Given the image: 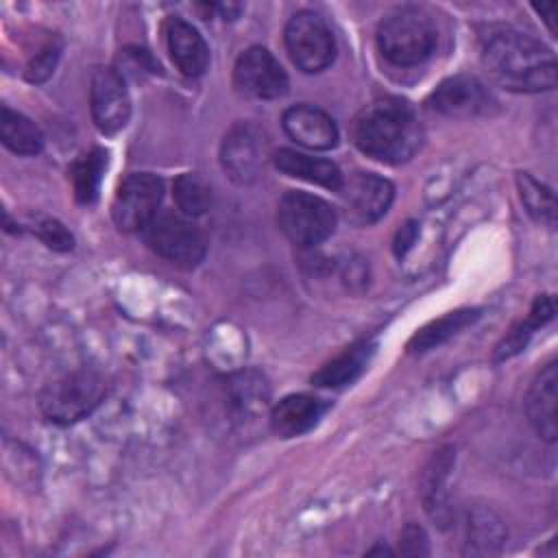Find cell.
Masks as SVG:
<instances>
[{
    "label": "cell",
    "mask_w": 558,
    "mask_h": 558,
    "mask_svg": "<svg viewBox=\"0 0 558 558\" xmlns=\"http://www.w3.org/2000/svg\"><path fill=\"white\" fill-rule=\"evenodd\" d=\"M144 231L148 246L179 268H194L205 257L203 231L181 214L159 211Z\"/></svg>",
    "instance_id": "8992f818"
},
{
    "label": "cell",
    "mask_w": 558,
    "mask_h": 558,
    "mask_svg": "<svg viewBox=\"0 0 558 558\" xmlns=\"http://www.w3.org/2000/svg\"><path fill=\"white\" fill-rule=\"evenodd\" d=\"M329 403L312 395H288L270 412V427L281 438L310 432L327 412Z\"/></svg>",
    "instance_id": "ac0fdd59"
},
{
    "label": "cell",
    "mask_w": 558,
    "mask_h": 558,
    "mask_svg": "<svg viewBox=\"0 0 558 558\" xmlns=\"http://www.w3.org/2000/svg\"><path fill=\"white\" fill-rule=\"evenodd\" d=\"M283 39L292 63L307 74L323 72L336 57L333 33L314 11L294 13L286 24Z\"/></svg>",
    "instance_id": "52a82bcc"
},
{
    "label": "cell",
    "mask_w": 558,
    "mask_h": 558,
    "mask_svg": "<svg viewBox=\"0 0 558 558\" xmlns=\"http://www.w3.org/2000/svg\"><path fill=\"white\" fill-rule=\"evenodd\" d=\"M482 63L488 76L510 92H547L556 87L554 52L514 28L493 31L484 39Z\"/></svg>",
    "instance_id": "6da1fadb"
},
{
    "label": "cell",
    "mask_w": 558,
    "mask_h": 558,
    "mask_svg": "<svg viewBox=\"0 0 558 558\" xmlns=\"http://www.w3.org/2000/svg\"><path fill=\"white\" fill-rule=\"evenodd\" d=\"M105 388L98 371L76 368L46 384L39 395V410L48 421L70 425L87 416L102 401Z\"/></svg>",
    "instance_id": "277c9868"
},
{
    "label": "cell",
    "mask_w": 558,
    "mask_h": 558,
    "mask_svg": "<svg viewBox=\"0 0 558 558\" xmlns=\"http://www.w3.org/2000/svg\"><path fill=\"white\" fill-rule=\"evenodd\" d=\"M105 166H107V153L100 148H94L74 161L70 177H72L74 194L81 203H92L98 196Z\"/></svg>",
    "instance_id": "d4e9b609"
},
{
    "label": "cell",
    "mask_w": 558,
    "mask_h": 558,
    "mask_svg": "<svg viewBox=\"0 0 558 558\" xmlns=\"http://www.w3.org/2000/svg\"><path fill=\"white\" fill-rule=\"evenodd\" d=\"M37 235L54 251H70L74 244L72 233L59 220L52 218H46L37 225Z\"/></svg>",
    "instance_id": "f1b7e54d"
},
{
    "label": "cell",
    "mask_w": 558,
    "mask_h": 558,
    "mask_svg": "<svg viewBox=\"0 0 558 558\" xmlns=\"http://www.w3.org/2000/svg\"><path fill=\"white\" fill-rule=\"evenodd\" d=\"M272 161L288 177L303 179L307 183H316V185H323V187L336 190V192L344 177L333 161L312 157V155H305V153H299L292 148H279L272 155Z\"/></svg>",
    "instance_id": "44dd1931"
},
{
    "label": "cell",
    "mask_w": 558,
    "mask_h": 558,
    "mask_svg": "<svg viewBox=\"0 0 558 558\" xmlns=\"http://www.w3.org/2000/svg\"><path fill=\"white\" fill-rule=\"evenodd\" d=\"M517 185H519V194L523 205L527 207V211L547 225H554L556 218V201H554V192L538 183L534 177H530L527 172H519L517 174Z\"/></svg>",
    "instance_id": "4316f807"
},
{
    "label": "cell",
    "mask_w": 558,
    "mask_h": 558,
    "mask_svg": "<svg viewBox=\"0 0 558 558\" xmlns=\"http://www.w3.org/2000/svg\"><path fill=\"white\" fill-rule=\"evenodd\" d=\"M342 209L355 225H371L379 220L395 196V187L388 179L373 172H351L342 177L338 187Z\"/></svg>",
    "instance_id": "30bf717a"
},
{
    "label": "cell",
    "mask_w": 558,
    "mask_h": 558,
    "mask_svg": "<svg viewBox=\"0 0 558 558\" xmlns=\"http://www.w3.org/2000/svg\"><path fill=\"white\" fill-rule=\"evenodd\" d=\"M414 238H416V225L414 222L403 225L397 233V240H395V253L403 255L414 244Z\"/></svg>",
    "instance_id": "1f68e13d"
},
{
    "label": "cell",
    "mask_w": 558,
    "mask_h": 558,
    "mask_svg": "<svg viewBox=\"0 0 558 558\" xmlns=\"http://www.w3.org/2000/svg\"><path fill=\"white\" fill-rule=\"evenodd\" d=\"M92 118L102 133H118L131 116V98L124 78L113 68H98L89 85Z\"/></svg>",
    "instance_id": "8fae6325"
},
{
    "label": "cell",
    "mask_w": 558,
    "mask_h": 558,
    "mask_svg": "<svg viewBox=\"0 0 558 558\" xmlns=\"http://www.w3.org/2000/svg\"><path fill=\"white\" fill-rule=\"evenodd\" d=\"M541 15H543V20H545V24H547V28L551 31V33H556V22H554V13H556V4L554 2H549V4H541V7H534Z\"/></svg>",
    "instance_id": "d6a6232c"
},
{
    "label": "cell",
    "mask_w": 558,
    "mask_h": 558,
    "mask_svg": "<svg viewBox=\"0 0 558 558\" xmlns=\"http://www.w3.org/2000/svg\"><path fill=\"white\" fill-rule=\"evenodd\" d=\"M551 316H554V301H551L549 296H536V301L532 303L530 314H527L521 323H517V325L506 333V338L497 344V349H495V360L501 362V360H508V357L521 353V351L527 347L532 333H534L538 327H543Z\"/></svg>",
    "instance_id": "603a6c76"
},
{
    "label": "cell",
    "mask_w": 558,
    "mask_h": 558,
    "mask_svg": "<svg viewBox=\"0 0 558 558\" xmlns=\"http://www.w3.org/2000/svg\"><path fill=\"white\" fill-rule=\"evenodd\" d=\"M277 225L292 244L312 248L333 233L336 211L320 196L286 192L277 205Z\"/></svg>",
    "instance_id": "5b68a950"
},
{
    "label": "cell",
    "mask_w": 558,
    "mask_h": 558,
    "mask_svg": "<svg viewBox=\"0 0 558 558\" xmlns=\"http://www.w3.org/2000/svg\"><path fill=\"white\" fill-rule=\"evenodd\" d=\"M172 194L177 201V207L183 216H201L211 205V190L209 185L194 172H183L174 179Z\"/></svg>",
    "instance_id": "484cf974"
},
{
    "label": "cell",
    "mask_w": 558,
    "mask_h": 558,
    "mask_svg": "<svg viewBox=\"0 0 558 558\" xmlns=\"http://www.w3.org/2000/svg\"><path fill=\"white\" fill-rule=\"evenodd\" d=\"M427 105L449 118H475L488 113L495 100L475 76L458 74L442 81L432 92Z\"/></svg>",
    "instance_id": "4fadbf2b"
},
{
    "label": "cell",
    "mask_w": 558,
    "mask_h": 558,
    "mask_svg": "<svg viewBox=\"0 0 558 558\" xmlns=\"http://www.w3.org/2000/svg\"><path fill=\"white\" fill-rule=\"evenodd\" d=\"M351 142L384 163L408 161L421 146L423 131L414 109L401 98H377L362 107L349 129Z\"/></svg>",
    "instance_id": "7a4b0ae2"
},
{
    "label": "cell",
    "mask_w": 558,
    "mask_h": 558,
    "mask_svg": "<svg viewBox=\"0 0 558 558\" xmlns=\"http://www.w3.org/2000/svg\"><path fill=\"white\" fill-rule=\"evenodd\" d=\"M556 401H558V364L549 362L538 371L525 397L527 418L534 432L547 442H554L558 434Z\"/></svg>",
    "instance_id": "2e32d148"
},
{
    "label": "cell",
    "mask_w": 558,
    "mask_h": 558,
    "mask_svg": "<svg viewBox=\"0 0 558 558\" xmlns=\"http://www.w3.org/2000/svg\"><path fill=\"white\" fill-rule=\"evenodd\" d=\"M0 140L17 155H37L44 146V135L37 124L9 107L0 111Z\"/></svg>",
    "instance_id": "cb8c5ba5"
},
{
    "label": "cell",
    "mask_w": 558,
    "mask_h": 558,
    "mask_svg": "<svg viewBox=\"0 0 558 558\" xmlns=\"http://www.w3.org/2000/svg\"><path fill=\"white\" fill-rule=\"evenodd\" d=\"M434 20L416 7L388 13L377 28V48L395 65H418L436 46Z\"/></svg>",
    "instance_id": "3957f363"
},
{
    "label": "cell",
    "mask_w": 558,
    "mask_h": 558,
    "mask_svg": "<svg viewBox=\"0 0 558 558\" xmlns=\"http://www.w3.org/2000/svg\"><path fill=\"white\" fill-rule=\"evenodd\" d=\"M480 316V310H456L449 312L440 318H434L432 323H427L425 327H421L408 342V351L410 353H425L442 342H447L449 338H453L456 333H460L464 327H469L475 318Z\"/></svg>",
    "instance_id": "7402d4cb"
},
{
    "label": "cell",
    "mask_w": 558,
    "mask_h": 558,
    "mask_svg": "<svg viewBox=\"0 0 558 558\" xmlns=\"http://www.w3.org/2000/svg\"><path fill=\"white\" fill-rule=\"evenodd\" d=\"M508 530L501 517L486 508V506H475L466 512V523H464V554L471 556H493L501 549L506 543Z\"/></svg>",
    "instance_id": "ffe728a7"
},
{
    "label": "cell",
    "mask_w": 558,
    "mask_h": 558,
    "mask_svg": "<svg viewBox=\"0 0 558 558\" xmlns=\"http://www.w3.org/2000/svg\"><path fill=\"white\" fill-rule=\"evenodd\" d=\"M281 124L290 140L310 150H329L338 144L336 122L314 105H294L286 109Z\"/></svg>",
    "instance_id": "9a60e30c"
},
{
    "label": "cell",
    "mask_w": 558,
    "mask_h": 558,
    "mask_svg": "<svg viewBox=\"0 0 558 558\" xmlns=\"http://www.w3.org/2000/svg\"><path fill=\"white\" fill-rule=\"evenodd\" d=\"M233 85L244 96L272 100L288 92V74L272 52L262 46H251L235 61Z\"/></svg>",
    "instance_id": "9c48e42d"
},
{
    "label": "cell",
    "mask_w": 558,
    "mask_h": 558,
    "mask_svg": "<svg viewBox=\"0 0 558 558\" xmlns=\"http://www.w3.org/2000/svg\"><path fill=\"white\" fill-rule=\"evenodd\" d=\"M57 59H59V46L48 44V46L41 48V52H37L35 59L28 63V68H26V78H28L31 83H41V81H46V78L52 74Z\"/></svg>",
    "instance_id": "f546056e"
},
{
    "label": "cell",
    "mask_w": 558,
    "mask_h": 558,
    "mask_svg": "<svg viewBox=\"0 0 558 558\" xmlns=\"http://www.w3.org/2000/svg\"><path fill=\"white\" fill-rule=\"evenodd\" d=\"M264 157H266V142H264V133L257 126L248 122H240L229 129L220 146V161L225 172L233 181L238 183L253 181L264 168Z\"/></svg>",
    "instance_id": "7c38bea8"
},
{
    "label": "cell",
    "mask_w": 558,
    "mask_h": 558,
    "mask_svg": "<svg viewBox=\"0 0 558 558\" xmlns=\"http://www.w3.org/2000/svg\"><path fill=\"white\" fill-rule=\"evenodd\" d=\"M166 46L172 63L185 76H201L209 63V48L203 35L185 20L170 17L166 22Z\"/></svg>",
    "instance_id": "e0dca14e"
},
{
    "label": "cell",
    "mask_w": 558,
    "mask_h": 558,
    "mask_svg": "<svg viewBox=\"0 0 558 558\" xmlns=\"http://www.w3.org/2000/svg\"><path fill=\"white\" fill-rule=\"evenodd\" d=\"M399 551L405 554V556H425L429 551L425 530L421 525H416V523H408L405 530L401 532Z\"/></svg>",
    "instance_id": "4dcf8cb0"
},
{
    "label": "cell",
    "mask_w": 558,
    "mask_h": 558,
    "mask_svg": "<svg viewBox=\"0 0 558 558\" xmlns=\"http://www.w3.org/2000/svg\"><path fill=\"white\" fill-rule=\"evenodd\" d=\"M375 355V342L362 340L344 349L340 355L329 360L325 366H320L312 375V384L320 388H342L353 384L371 364V357Z\"/></svg>",
    "instance_id": "d6986e66"
},
{
    "label": "cell",
    "mask_w": 558,
    "mask_h": 558,
    "mask_svg": "<svg viewBox=\"0 0 558 558\" xmlns=\"http://www.w3.org/2000/svg\"><path fill=\"white\" fill-rule=\"evenodd\" d=\"M233 399L244 410H259L268 399V388L264 379L255 373H242L233 379Z\"/></svg>",
    "instance_id": "83f0119b"
},
{
    "label": "cell",
    "mask_w": 558,
    "mask_h": 558,
    "mask_svg": "<svg viewBox=\"0 0 558 558\" xmlns=\"http://www.w3.org/2000/svg\"><path fill=\"white\" fill-rule=\"evenodd\" d=\"M163 196V183L159 177L148 172H133L124 177L116 190L111 203V216L120 231L135 233L144 231L159 214Z\"/></svg>",
    "instance_id": "ba28073f"
},
{
    "label": "cell",
    "mask_w": 558,
    "mask_h": 558,
    "mask_svg": "<svg viewBox=\"0 0 558 558\" xmlns=\"http://www.w3.org/2000/svg\"><path fill=\"white\" fill-rule=\"evenodd\" d=\"M456 464V451L451 447L438 449L421 473V501L425 512L440 525L447 527L451 523V493H449V475Z\"/></svg>",
    "instance_id": "5bb4252c"
}]
</instances>
